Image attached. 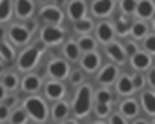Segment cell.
<instances>
[{"instance_id":"obj_1","label":"cell","mask_w":155,"mask_h":124,"mask_svg":"<svg viewBox=\"0 0 155 124\" xmlns=\"http://www.w3.org/2000/svg\"><path fill=\"white\" fill-rule=\"evenodd\" d=\"M90 97H91V91H90V86H82L77 93V99H75V113L82 117L90 111Z\"/></svg>"},{"instance_id":"obj_2","label":"cell","mask_w":155,"mask_h":124,"mask_svg":"<svg viewBox=\"0 0 155 124\" xmlns=\"http://www.w3.org/2000/svg\"><path fill=\"white\" fill-rule=\"evenodd\" d=\"M26 109L33 115V119H37L38 122H42V120H46V104L40 100V99H37V97H31V99H28L26 100Z\"/></svg>"},{"instance_id":"obj_3","label":"cell","mask_w":155,"mask_h":124,"mask_svg":"<svg viewBox=\"0 0 155 124\" xmlns=\"http://www.w3.org/2000/svg\"><path fill=\"white\" fill-rule=\"evenodd\" d=\"M38 55H40V47H38V46H35V47L24 51V53L20 55V60H18V68H20V70H31V68L37 64Z\"/></svg>"},{"instance_id":"obj_4","label":"cell","mask_w":155,"mask_h":124,"mask_svg":"<svg viewBox=\"0 0 155 124\" xmlns=\"http://www.w3.org/2000/svg\"><path fill=\"white\" fill-rule=\"evenodd\" d=\"M48 71H49V75H53L57 79H64L68 75V66H66V62H62V60H53V62H49Z\"/></svg>"},{"instance_id":"obj_5","label":"cell","mask_w":155,"mask_h":124,"mask_svg":"<svg viewBox=\"0 0 155 124\" xmlns=\"http://www.w3.org/2000/svg\"><path fill=\"white\" fill-rule=\"evenodd\" d=\"M64 38V33L60 31V29H57V28H46L44 31H42V40L46 42V44H57V42H60Z\"/></svg>"},{"instance_id":"obj_6","label":"cell","mask_w":155,"mask_h":124,"mask_svg":"<svg viewBox=\"0 0 155 124\" xmlns=\"http://www.w3.org/2000/svg\"><path fill=\"white\" fill-rule=\"evenodd\" d=\"M91 9H93L95 15L104 17V15H108L113 9V0H95L93 6H91Z\"/></svg>"},{"instance_id":"obj_7","label":"cell","mask_w":155,"mask_h":124,"mask_svg":"<svg viewBox=\"0 0 155 124\" xmlns=\"http://www.w3.org/2000/svg\"><path fill=\"white\" fill-rule=\"evenodd\" d=\"M86 13V6H84V0H73L69 4V17L73 20H81Z\"/></svg>"},{"instance_id":"obj_8","label":"cell","mask_w":155,"mask_h":124,"mask_svg":"<svg viewBox=\"0 0 155 124\" xmlns=\"http://www.w3.org/2000/svg\"><path fill=\"white\" fill-rule=\"evenodd\" d=\"M42 18L48 20V22H53V24H60L62 22V13H60V9L49 6V8L42 9Z\"/></svg>"},{"instance_id":"obj_9","label":"cell","mask_w":155,"mask_h":124,"mask_svg":"<svg viewBox=\"0 0 155 124\" xmlns=\"http://www.w3.org/2000/svg\"><path fill=\"white\" fill-rule=\"evenodd\" d=\"M101 64V57L97 53H88L84 58H82V68L88 70V71H95Z\"/></svg>"},{"instance_id":"obj_10","label":"cell","mask_w":155,"mask_h":124,"mask_svg":"<svg viewBox=\"0 0 155 124\" xmlns=\"http://www.w3.org/2000/svg\"><path fill=\"white\" fill-rule=\"evenodd\" d=\"M11 38H13L17 44H24V42H28V38H29V31H28L26 28H22V26H13V28H11Z\"/></svg>"},{"instance_id":"obj_11","label":"cell","mask_w":155,"mask_h":124,"mask_svg":"<svg viewBox=\"0 0 155 124\" xmlns=\"http://www.w3.org/2000/svg\"><path fill=\"white\" fill-rule=\"evenodd\" d=\"M64 86L62 84H58V82H49L48 86H46V93H48V97L49 99H60L62 95H64Z\"/></svg>"},{"instance_id":"obj_12","label":"cell","mask_w":155,"mask_h":124,"mask_svg":"<svg viewBox=\"0 0 155 124\" xmlns=\"http://www.w3.org/2000/svg\"><path fill=\"white\" fill-rule=\"evenodd\" d=\"M31 11H33L31 0H17V13H18V17L26 18V17L31 15Z\"/></svg>"},{"instance_id":"obj_13","label":"cell","mask_w":155,"mask_h":124,"mask_svg":"<svg viewBox=\"0 0 155 124\" xmlns=\"http://www.w3.org/2000/svg\"><path fill=\"white\" fill-rule=\"evenodd\" d=\"M115 77H117V70H115L113 66H108V68H104L102 73L99 75V82H102V84H111V82L115 80Z\"/></svg>"},{"instance_id":"obj_14","label":"cell","mask_w":155,"mask_h":124,"mask_svg":"<svg viewBox=\"0 0 155 124\" xmlns=\"http://www.w3.org/2000/svg\"><path fill=\"white\" fill-rule=\"evenodd\" d=\"M150 64H151V58L148 55H144V53H135L133 55V66L137 70H146Z\"/></svg>"},{"instance_id":"obj_15","label":"cell","mask_w":155,"mask_h":124,"mask_svg":"<svg viewBox=\"0 0 155 124\" xmlns=\"http://www.w3.org/2000/svg\"><path fill=\"white\" fill-rule=\"evenodd\" d=\"M142 104H144V109L148 113H155V93L146 91L142 95Z\"/></svg>"},{"instance_id":"obj_16","label":"cell","mask_w":155,"mask_h":124,"mask_svg":"<svg viewBox=\"0 0 155 124\" xmlns=\"http://www.w3.org/2000/svg\"><path fill=\"white\" fill-rule=\"evenodd\" d=\"M120 109H122V113H124L126 117H135L137 111H139V106H137L135 100H126V102H122Z\"/></svg>"},{"instance_id":"obj_17","label":"cell","mask_w":155,"mask_h":124,"mask_svg":"<svg viewBox=\"0 0 155 124\" xmlns=\"http://www.w3.org/2000/svg\"><path fill=\"white\" fill-rule=\"evenodd\" d=\"M137 13L140 15V17H150L151 13H153V4L150 2V0H140L139 2V6H137Z\"/></svg>"},{"instance_id":"obj_18","label":"cell","mask_w":155,"mask_h":124,"mask_svg":"<svg viewBox=\"0 0 155 124\" xmlns=\"http://www.w3.org/2000/svg\"><path fill=\"white\" fill-rule=\"evenodd\" d=\"M22 86H24L26 91H35V90H38V86H40V79L35 77V75H29V77L24 79Z\"/></svg>"},{"instance_id":"obj_19","label":"cell","mask_w":155,"mask_h":124,"mask_svg":"<svg viewBox=\"0 0 155 124\" xmlns=\"http://www.w3.org/2000/svg\"><path fill=\"white\" fill-rule=\"evenodd\" d=\"M97 33H99V38H101L102 42H108V40H111L113 29H111V26H110V24H101V26H99V29H97Z\"/></svg>"},{"instance_id":"obj_20","label":"cell","mask_w":155,"mask_h":124,"mask_svg":"<svg viewBox=\"0 0 155 124\" xmlns=\"http://www.w3.org/2000/svg\"><path fill=\"white\" fill-rule=\"evenodd\" d=\"M108 55H110L111 58H115L117 62H122V60H124V53H122V49H120L119 44H111V46H108Z\"/></svg>"},{"instance_id":"obj_21","label":"cell","mask_w":155,"mask_h":124,"mask_svg":"<svg viewBox=\"0 0 155 124\" xmlns=\"http://www.w3.org/2000/svg\"><path fill=\"white\" fill-rule=\"evenodd\" d=\"M64 53H66V57H68V58L77 60V58H79V46H77L75 42H68V44H66V47H64Z\"/></svg>"},{"instance_id":"obj_22","label":"cell","mask_w":155,"mask_h":124,"mask_svg":"<svg viewBox=\"0 0 155 124\" xmlns=\"http://www.w3.org/2000/svg\"><path fill=\"white\" fill-rule=\"evenodd\" d=\"M9 13H11V4L9 0H0V22H4L9 18Z\"/></svg>"},{"instance_id":"obj_23","label":"cell","mask_w":155,"mask_h":124,"mask_svg":"<svg viewBox=\"0 0 155 124\" xmlns=\"http://www.w3.org/2000/svg\"><path fill=\"white\" fill-rule=\"evenodd\" d=\"M2 35H4V33H2V29H0V53H2V57H4L6 60H11V58H13V49L2 40Z\"/></svg>"},{"instance_id":"obj_24","label":"cell","mask_w":155,"mask_h":124,"mask_svg":"<svg viewBox=\"0 0 155 124\" xmlns=\"http://www.w3.org/2000/svg\"><path fill=\"white\" fill-rule=\"evenodd\" d=\"M135 88H133V82L128 79V77H122L120 80H119V91L120 93H131Z\"/></svg>"},{"instance_id":"obj_25","label":"cell","mask_w":155,"mask_h":124,"mask_svg":"<svg viewBox=\"0 0 155 124\" xmlns=\"http://www.w3.org/2000/svg\"><path fill=\"white\" fill-rule=\"evenodd\" d=\"M68 115V104L66 102H57L55 108H53V117L55 119H62Z\"/></svg>"},{"instance_id":"obj_26","label":"cell","mask_w":155,"mask_h":124,"mask_svg":"<svg viewBox=\"0 0 155 124\" xmlns=\"http://www.w3.org/2000/svg\"><path fill=\"white\" fill-rule=\"evenodd\" d=\"M26 119H28V117H26V111H24V109H18V111H15V113H13L11 122H13V124H24V122H26Z\"/></svg>"},{"instance_id":"obj_27","label":"cell","mask_w":155,"mask_h":124,"mask_svg":"<svg viewBox=\"0 0 155 124\" xmlns=\"http://www.w3.org/2000/svg\"><path fill=\"white\" fill-rule=\"evenodd\" d=\"M144 35H146V26H144V24H135V26H133V37L140 38V37H144Z\"/></svg>"},{"instance_id":"obj_28","label":"cell","mask_w":155,"mask_h":124,"mask_svg":"<svg viewBox=\"0 0 155 124\" xmlns=\"http://www.w3.org/2000/svg\"><path fill=\"white\" fill-rule=\"evenodd\" d=\"M79 46H81L82 49H86V51H91V49L95 47V42H93V38H82Z\"/></svg>"},{"instance_id":"obj_29","label":"cell","mask_w":155,"mask_h":124,"mask_svg":"<svg viewBox=\"0 0 155 124\" xmlns=\"http://www.w3.org/2000/svg\"><path fill=\"white\" fill-rule=\"evenodd\" d=\"M93 28L91 20H81V22H77V29L79 31H90Z\"/></svg>"},{"instance_id":"obj_30","label":"cell","mask_w":155,"mask_h":124,"mask_svg":"<svg viewBox=\"0 0 155 124\" xmlns=\"http://www.w3.org/2000/svg\"><path fill=\"white\" fill-rule=\"evenodd\" d=\"M122 9H124L126 13H131L133 9H137L135 0H122Z\"/></svg>"},{"instance_id":"obj_31","label":"cell","mask_w":155,"mask_h":124,"mask_svg":"<svg viewBox=\"0 0 155 124\" xmlns=\"http://www.w3.org/2000/svg\"><path fill=\"white\" fill-rule=\"evenodd\" d=\"M4 86L9 88V90L17 88V77H15V75H8V77L4 79Z\"/></svg>"},{"instance_id":"obj_32","label":"cell","mask_w":155,"mask_h":124,"mask_svg":"<svg viewBox=\"0 0 155 124\" xmlns=\"http://www.w3.org/2000/svg\"><path fill=\"white\" fill-rule=\"evenodd\" d=\"M97 100H99L101 104H106V102H110V100H111V95H110L108 91H99V95H97Z\"/></svg>"},{"instance_id":"obj_33","label":"cell","mask_w":155,"mask_h":124,"mask_svg":"<svg viewBox=\"0 0 155 124\" xmlns=\"http://www.w3.org/2000/svg\"><path fill=\"white\" fill-rule=\"evenodd\" d=\"M146 49L151 51V53H155V37H148L146 38Z\"/></svg>"},{"instance_id":"obj_34","label":"cell","mask_w":155,"mask_h":124,"mask_svg":"<svg viewBox=\"0 0 155 124\" xmlns=\"http://www.w3.org/2000/svg\"><path fill=\"white\" fill-rule=\"evenodd\" d=\"M115 29H117L120 35H124V33H126V29H128V24H124L122 20H117V24H115Z\"/></svg>"},{"instance_id":"obj_35","label":"cell","mask_w":155,"mask_h":124,"mask_svg":"<svg viewBox=\"0 0 155 124\" xmlns=\"http://www.w3.org/2000/svg\"><path fill=\"white\" fill-rule=\"evenodd\" d=\"M108 113H110V109H108V104H99V106H97V115L104 117V115H108Z\"/></svg>"},{"instance_id":"obj_36","label":"cell","mask_w":155,"mask_h":124,"mask_svg":"<svg viewBox=\"0 0 155 124\" xmlns=\"http://www.w3.org/2000/svg\"><path fill=\"white\" fill-rule=\"evenodd\" d=\"M8 115H9L8 106H0V120H6V119H8Z\"/></svg>"},{"instance_id":"obj_37","label":"cell","mask_w":155,"mask_h":124,"mask_svg":"<svg viewBox=\"0 0 155 124\" xmlns=\"http://www.w3.org/2000/svg\"><path fill=\"white\" fill-rule=\"evenodd\" d=\"M131 82H133V88H140V86H142V77H140V75H135V79H133Z\"/></svg>"},{"instance_id":"obj_38","label":"cell","mask_w":155,"mask_h":124,"mask_svg":"<svg viewBox=\"0 0 155 124\" xmlns=\"http://www.w3.org/2000/svg\"><path fill=\"white\" fill-rule=\"evenodd\" d=\"M71 80H73L75 84H77V82H81V80H82V73H79V71H75V73H73V77H71Z\"/></svg>"},{"instance_id":"obj_39","label":"cell","mask_w":155,"mask_h":124,"mask_svg":"<svg viewBox=\"0 0 155 124\" xmlns=\"http://www.w3.org/2000/svg\"><path fill=\"white\" fill-rule=\"evenodd\" d=\"M111 124H126V122L122 120V117H119V115H113V117H111Z\"/></svg>"},{"instance_id":"obj_40","label":"cell","mask_w":155,"mask_h":124,"mask_svg":"<svg viewBox=\"0 0 155 124\" xmlns=\"http://www.w3.org/2000/svg\"><path fill=\"white\" fill-rule=\"evenodd\" d=\"M126 51H128L130 55H135V53H137V51H135V46H133V44H126Z\"/></svg>"},{"instance_id":"obj_41","label":"cell","mask_w":155,"mask_h":124,"mask_svg":"<svg viewBox=\"0 0 155 124\" xmlns=\"http://www.w3.org/2000/svg\"><path fill=\"white\" fill-rule=\"evenodd\" d=\"M4 95H6V88H4L2 84H0V100L4 99Z\"/></svg>"},{"instance_id":"obj_42","label":"cell","mask_w":155,"mask_h":124,"mask_svg":"<svg viewBox=\"0 0 155 124\" xmlns=\"http://www.w3.org/2000/svg\"><path fill=\"white\" fill-rule=\"evenodd\" d=\"M150 82H151V84L155 86V70H153V71L150 73Z\"/></svg>"},{"instance_id":"obj_43","label":"cell","mask_w":155,"mask_h":124,"mask_svg":"<svg viewBox=\"0 0 155 124\" xmlns=\"http://www.w3.org/2000/svg\"><path fill=\"white\" fill-rule=\"evenodd\" d=\"M13 104H15V97H11V99L6 100V106H13Z\"/></svg>"},{"instance_id":"obj_44","label":"cell","mask_w":155,"mask_h":124,"mask_svg":"<svg viewBox=\"0 0 155 124\" xmlns=\"http://www.w3.org/2000/svg\"><path fill=\"white\" fill-rule=\"evenodd\" d=\"M64 124H77V122H73V120H68V122H64Z\"/></svg>"},{"instance_id":"obj_45","label":"cell","mask_w":155,"mask_h":124,"mask_svg":"<svg viewBox=\"0 0 155 124\" xmlns=\"http://www.w3.org/2000/svg\"><path fill=\"white\" fill-rule=\"evenodd\" d=\"M135 124H146V122H144V120H140V122H135Z\"/></svg>"},{"instance_id":"obj_46","label":"cell","mask_w":155,"mask_h":124,"mask_svg":"<svg viewBox=\"0 0 155 124\" xmlns=\"http://www.w3.org/2000/svg\"><path fill=\"white\" fill-rule=\"evenodd\" d=\"M0 73H2V66H0Z\"/></svg>"},{"instance_id":"obj_47","label":"cell","mask_w":155,"mask_h":124,"mask_svg":"<svg viewBox=\"0 0 155 124\" xmlns=\"http://www.w3.org/2000/svg\"><path fill=\"white\" fill-rule=\"evenodd\" d=\"M153 28H155V22H153Z\"/></svg>"},{"instance_id":"obj_48","label":"cell","mask_w":155,"mask_h":124,"mask_svg":"<svg viewBox=\"0 0 155 124\" xmlns=\"http://www.w3.org/2000/svg\"><path fill=\"white\" fill-rule=\"evenodd\" d=\"M153 124H155V122H153Z\"/></svg>"}]
</instances>
